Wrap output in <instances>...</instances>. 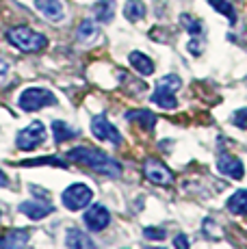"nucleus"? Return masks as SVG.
<instances>
[{
    "label": "nucleus",
    "mask_w": 247,
    "mask_h": 249,
    "mask_svg": "<svg viewBox=\"0 0 247 249\" xmlns=\"http://www.w3.org/2000/svg\"><path fill=\"white\" fill-rule=\"evenodd\" d=\"M68 160L78 162V165L89 167L91 171L102 176H108V178H117L122 176V165L115 159L106 154V152L98 150V147H87V145H80L74 147V150L68 152Z\"/></svg>",
    "instance_id": "nucleus-1"
},
{
    "label": "nucleus",
    "mask_w": 247,
    "mask_h": 249,
    "mask_svg": "<svg viewBox=\"0 0 247 249\" xmlns=\"http://www.w3.org/2000/svg\"><path fill=\"white\" fill-rule=\"evenodd\" d=\"M7 39L11 46H16L22 52H39L44 50L48 39L41 33H35L28 26H13L7 31Z\"/></svg>",
    "instance_id": "nucleus-2"
},
{
    "label": "nucleus",
    "mask_w": 247,
    "mask_h": 249,
    "mask_svg": "<svg viewBox=\"0 0 247 249\" xmlns=\"http://www.w3.org/2000/svg\"><path fill=\"white\" fill-rule=\"evenodd\" d=\"M182 87V80H180V76L176 74H167L163 76V78L156 83V89L154 93H152V102L156 104V107L165 108V111H174L176 107H178V100H176V91Z\"/></svg>",
    "instance_id": "nucleus-3"
},
{
    "label": "nucleus",
    "mask_w": 247,
    "mask_h": 249,
    "mask_svg": "<svg viewBox=\"0 0 247 249\" xmlns=\"http://www.w3.org/2000/svg\"><path fill=\"white\" fill-rule=\"evenodd\" d=\"M56 104V98L54 93L48 89H41V87H31V89H24L18 98V107L26 113H33V111H39L44 107H52Z\"/></svg>",
    "instance_id": "nucleus-4"
},
{
    "label": "nucleus",
    "mask_w": 247,
    "mask_h": 249,
    "mask_svg": "<svg viewBox=\"0 0 247 249\" xmlns=\"http://www.w3.org/2000/svg\"><path fill=\"white\" fill-rule=\"evenodd\" d=\"M93 199V191L89 189L87 184H83V182H76V184H70L68 189L63 191V195H61V202L68 210H83L87 208L89 204H91Z\"/></svg>",
    "instance_id": "nucleus-5"
},
{
    "label": "nucleus",
    "mask_w": 247,
    "mask_h": 249,
    "mask_svg": "<svg viewBox=\"0 0 247 249\" xmlns=\"http://www.w3.org/2000/svg\"><path fill=\"white\" fill-rule=\"evenodd\" d=\"M143 174L145 180L156 186H169L174 182V174L163 160L159 159H148L143 162Z\"/></svg>",
    "instance_id": "nucleus-6"
},
{
    "label": "nucleus",
    "mask_w": 247,
    "mask_h": 249,
    "mask_svg": "<svg viewBox=\"0 0 247 249\" xmlns=\"http://www.w3.org/2000/svg\"><path fill=\"white\" fill-rule=\"evenodd\" d=\"M46 141V128L41 122H33L28 124L22 132H18V139H16V145L20 147V150H35V147H39L41 143Z\"/></svg>",
    "instance_id": "nucleus-7"
},
{
    "label": "nucleus",
    "mask_w": 247,
    "mask_h": 249,
    "mask_svg": "<svg viewBox=\"0 0 247 249\" xmlns=\"http://www.w3.org/2000/svg\"><path fill=\"white\" fill-rule=\"evenodd\" d=\"M91 132L93 137L100 139V141L113 143V145H122V135L115 126L106 119V115H96L91 119Z\"/></svg>",
    "instance_id": "nucleus-8"
},
{
    "label": "nucleus",
    "mask_w": 247,
    "mask_h": 249,
    "mask_svg": "<svg viewBox=\"0 0 247 249\" xmlns=\"http://www.w3.org/2000/svg\"><path fill=\"white\" fill-rule=\"evenodd\" d=\"M83 219H85V226L91 230V232H102L111 223V213L102 204H93V206H89V210L85 213Z\"/></svg>",
    "instance_id": "nucleus-9"
},
{
    "label": "nucleus",
    "mask_w": 247,
    "mask_h": 249,
    "mask_svg": "<svg viewBox=\"0 0 247 249\" xmlns=\"http://www.w3.org/2000/svg\"><path fill=\"white\" fill-rule=\"evenodd\" d=\"M217 171L232 180H243L245 178V165L241 159L232 154H221L219 160H217Z\"/></svg>",
    "instance_id": "nucleus-10"
},
{
    "label": "nucleus",
    "mask_w": 247,
    "mask_h": 249,
    "mask_svg": "<svg viewBox=\"0 0 247 249\" xmlns=\"http://www.w3.org/2000/svg\"><path fill=\"white\" fill-rule=\"evenodd\" d=\"M35 7L41 16L52 22H61L65 18V7L61 0H35Z\"/></svg>",
    "instance_id": "nucleus-11"
},
{
    "label": "nucleus",
    "mask_w": 247,
    "mask_h": 249,
    "mask_svg": "<svg viewBox=\"0 0 247 249\" xmlns=\"http://www.w3.org/2000/svg\"><path fill=\"white\" fill-rule=\"evenodd\" d=\"M18 210H20L22 214H26L28 219H33V221H39V219L54 213V206L46 204V202H22Z\"/></svg>",
    "instance_id": "nucleus-12"
},
{
    "label": "nucleus",
    "mask_w": 247,
    "mask_h": 249,
    "mask_svg": "<svg viewBox=\"0 0 247 249\" xmlns=\"http://www.w3.org/2000/svg\"><path fill=\"white\" fill-rule=\"evenodd\" d=\"M31 234L28 230H9L0 236V249H24Z\"/></svg>",
    "instance_id": "nucleus-13"
},
{
    "label": "nucleus",
    "mask_w": 247,
    "mask_h": 249,
    "mask_svg": "<svg viewBox=\"0 0 247 249\" xmlns=\"http://www.w3.org/2000/svg\"><path fill=\"white\" fill-rule=\"evenodd\" d=\"M65 245H68V249H98L96 243L78 228L68 230V234H65Z\"/></svg>",
    "instance_id": "nucleus-14"
},
{
    "label": "nucleus",
    "mask_w": 247,
    "mask_h": 249,
    "mask_svg": "<svg viewBox=\"0 0 247 249\" xmlns=\"http://www.w3.org/2000/svg\"><path fill=\"white\" fill-rule=\"evenodd\" d=\"M128 61H130V65L139 71L141 76H152L154 74V70H156L154 61H152L150 56H145L143 52H137V50L130 52V54H128Z\"/></svg>",
    "instance_id": "nucleus-15"
},
{
    "label": "nucleus",
    "mask_w": 247,
    "mask_h": 249,
    "mask_svg": "<svg viewBox=\"0 0 247 249\" xmlns=\"http://www.w3.org/2000/svg\"><path fill=\"white\" fill-rule=\"evenodd\" d=\"M126 119L132 124H139L143 130H154L156 126V115L152 111H143V108H137V111H128L126 113Z\"/></svg>",
    "instance_id": "nucleus-16"
},
{
    "label": "nucleus",
    "mask_w": 247,
    "mask_h": 249,
    "mask_svg": "<svg viewBox=\"0 0 247 249\" xmlns=\"http://www.w3.org/2000/svg\"><path fill=\"white\" fill-rule=\"evenodd\" d=\"M226 206L232 214H239V217L247 214V189H239L236 193H232L230 197H228Z\"/></svg>",
    "instance_id": "nucleus-17"
},
{
    "label": "nucleus",
    "mask_w": 247,
    "mask_h": 249,
    "mask_svg": "<svg viewBox=\"0 0 247 249\" xmlns=\"http://www.w3.org/2000/svg\"><path fill=\"white\" fill-rule=\"evenodd\" d=\"M145 13H148V9L141 0H126V4H124V16L128 22H141Z\"/></svg>",
    "instance_id": "nucleus-18"
},
{
    "label": "nucleus",
    "mask_w": 247,
    "mask_h": 249,
    "mask_svg": "<svg viewBox=\"0 0 247 249\" xmlns=\"http://www.w3.org/2000/svg\"><path fill=\"white\" fill-rule=\"evenodd\" d=\"M52 132H54V141H56V143L70 141V139H76V137L80 135L76 128L68 126V124L61 122V119H54V122H52Z\"/></svg>",
    "instance_id": "nucleus-19"
},
{
    "label": "nucleus",
    "mask_w": 247,
    "mask_h": 249,
    "mask_svg": "<svg viewBox=\"0 0 247 249\" xmlns=\"http://www.w3.org/2000/svg\"><path fill=\"white\" fill-rule=\"evenodd\" d=\"M93 16L98 22H111L115 16V0H98L96 7H93Z\"/></svg>",
    "instance_id": "nucleus-20"
},
{
    "label": "nucleus",
    "mask_w": 247,
    "mask_h": 249,
    "mask_svg": "<svg viewBox=\"0 0 247 249\" xmlns=\"http://www.w3.org/2000/svg\"><path fill=\"white\" fill-rule=\"evenodd\" d=\"M98 35H100V31H98V26L91 20L80 22L78 31H76V37H78V41H83V44H89V41L98 39Z\"/></svg>",
    "instance_id": "nucleus-21"
},
{
    "label": "nucleus",
    "mask_w": 247,
    "mask_h": 249,
    "mask_svg": "<svg viewBox=\"0 0 247 249\" xmlns=\"http://www.w3.org/2000/svg\"><path fill=\"white\" fill-rule=\"evenodd\" d=\"M208 4H211L217 13L226 16L228 20H230V24H236V11H234V7H232L228 0H208Z\"/></svg>",
    "instance_id": "nucleus-22"
},
{
    "label": "nucleus",
    "mask_w": 247,
    "mask_h": 249,
    "mask_svg": "<svg viewBox=\"0 0 247 249\" xmlns=\"http://www.w3.org/2000/svg\"><path fill=\"white\" fill-rule=\"evenodd\" d=\"M180 22H182V26L187 28V31L191 33V35H199V33L204 31L202 22L195 20V18H193V16H189V13H182V16H180Z\"/></svg>",
    "instance_id": "nucleus-23"
},
{
    "label": "nucleus",
    "mask_w": 247,
    "mask_h": 249,
    "mask_svg": "<svg viewBox=\"0 0 247 249\" xmlns=\"http://www.w3.org/2000/svg\"><path fill=\"white\" fill-rule=\"evenodd\" d=\"M232 126L241 128V130H247V107L234 111V115H232Z\"/></svg>",
    "instance_id": "nucleus-24"
},
{
    "label": "nucleus",
    "mask_w": 247,
    "mask_h": 249,
    "mask_svg": "<svg viewBox=\"0 0 247 249\" xmlns=\"http://www.w3.org/2000/svg\"><path fill=\"white\" fill-rule=\"evenodd\" d=\"M143 236L150 238V241H163V238L167 236V232H165L163 228H145L143 230Z\"/></svg>",
    "instance_id": "nucleus-25"
},
{
    "label": "nucleus",
    "mask_w": 247,
    "mask_h": 249,
    "mask_svg": "<svg viewBox=\"0 0 247 249\" xmlns=\"http://www.w3.org/2000/svg\"><path fill=\"white\" fill-rule=\"evenodd\" d=\"M174 247L176 249H189V247H191V245H189L187 234H178V236H174Z\"/></svg>",
    "instance_id": "nucleus-26"
},
{
    "label": "nucleus",
    "mask_w": 247,
    "mask_h": 249,
    "mask_svg": "<svg viewBox=\"0 0 247 249\" xmlns=\"http://www.w3.org/2000/svg\"><path fill=\"white\" fill-rule=\"evenodd\" d=\"M189 52H191V54H199V52H202V48H199V44H197V39H191L189 41Z\"/></svg>",
    "instance_id": "nucleus-27"
},
{
    "label": "nucleus",
    "mask_w": 247,
    "mask_h": 249,
    "mask_svg": "<svg viewBox=\"0 0 247 249\" xmlns=\"http://www.w3.org/2000/svg\"><path fill=\"white\" fill-rule=\"evenodd\" d=\"M7 71H9L7 61H2V59H0V78H2V76H7Z\"/></svg>",
    "instance_id": "nucleus-28"
},
{
    "label": "nucleus",
    "mask_w": 247,
    "mask_h": 249,
    "mask_svg": "<svg viewBox=\"0 0 247 249\" xmlns=\"http://www.w3.org/2000/svg\"><path fill=\"white\" fill-rule=\"evenodd\" d=\"M0 186H9V178H7V174H4L2 169H0Z\"/></svg>",
    "instance_id": "nucleus-29"
},
{
    "label": "nucleus",
    "mask_w": 247,
    "mask_h": 249,
    "mask_svg": "<svg viewBox=\"0 0 247 249\" xmlns=\"http://www.w3.org/2000/svg\"><path fill=\"white\" fill-rule=\"evenodd\" d=\"M150 249H160V247H150Z\"/></svg>",
    "instance_id": "nucleus-30"
}]
</instances>
